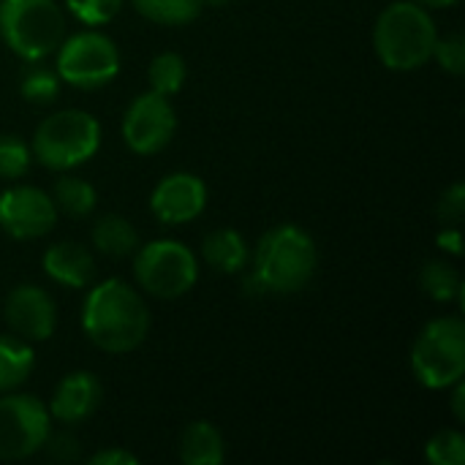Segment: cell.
<instances>
[{
  "label": "cell",
  "mask_w": 465,
  "mask_h": 465,
  "mask_svg": "<svg viewBox=\"0 0 465 465\" xmlns=\"http://www.w3.org/2000/svg\"><path fill=\"white\" fill-rule=\"evenodd\" d=\"M82 330L87 341L106 354L139 349L150 332V311L142 294L120 278L90 283L82 305Z\"/></svg>",
  "instance_id": "cell-1"
},
{
  "label": "cell",
  "mask_w": 465,
  "mask_h": 465,
  "mask_svg": "<svg viewBox=\"0 0 465 465\" xmlns=\"http://www.w3.org/2000/svg\"><path fill=\"white\" fill-rule=\"evenodd\" d=\"M319 264V251L313 237L294 226L278 223L262 234L251 253V275L259 281L264 294H297L302 292Z\"/></svg>",
  "instance_id": "cell-2"
},
{
  "label": "cell",
  "mask_w": 465,
  "mask_h": 465,
  "mask_svg": "<svg viewBox=\"0 0 465 465\" xmlns=\"http://www.w3.org/2000/svg\"><path fill=\"white\" fill-rule=\"evenodd\" d=\"M439 30L425 5L417 0L390 3L373 27V49L392 71H417L433 57Z\"/></svg>",
  "instance_id": "cell-3"
},
{
  "label": "cell",
  "mask_w": 465,
  "mask_h": 465,
  "mask_svg": "<svg viewBox=\"0 0 465 465\" xmlns=\"http://www.w3.org/2000/svg\"><path fill=\"white\" fill-rule=\"evenodd\" d=\"M0 38L25 63H41L65 38V16L54 0H0Z\"/></svg>",
  "instance_id": "cell-4"
},
{
  "label": "cell",
  "mask_w": 465,
  "mask_h": 465,
  "mask_svg": "<svg viewBox=\"0 0 465 465\" xmlns=\"http://www.w3.org/2000/svg\"><path fill=\"white\" fill-rule=\"evenodd\" d=\"M101 147V123L84 109H63L41 120L30 153L52 172H71L87 163Z\"/></svg>",
  "instance_id": "cell-5"
},
{
  "label": "cell",
  "mask_w": 465,
  "mask_h": 465,
  "mask_svg": "<svg viewBox=\"0 0 465 465\" xmlns=\"http://www.w3.org/2000/svg\"><path fill=\"white\" fill-rule=\"evenodd\" d=\"M411 373L428 390H450L465 376V324L458 316L428 322L411 346Z\"/></svg>",
  "instance_id": "cell-6"
},
{
  "label": "cell",
  "mask_w": 465,
  "mask_h": 465,
  "mask_svg": "<svg viewBox=\"0 0 465 465\" xmlns=\"http://www.w3.org/2000/svg\"><path fill=\"white\" fill-rule=\"evenodd\" d=\"M134 253V278L150 297L180 300L199 281V259L185 242L153 240Z\"/></svg>",
  "instance_id": "cell-7"
},
{
  "label": "cell",
  "mask_w": 465,
  "mask_h": 465,
  "mask_svg": "<svg viewBox=\"0 0 465 465\" xmlns=\"http://www.w3.org/2000/svg\"><path fill=\"white\" fill-rule=\"evenodd\" d=\"M54 54V71L60 82L76 90H98L120 74V49L101 30L65 35Z\"/></svg>",
  "instance_id": "cell-8"
},
{
  "label": "cell",
  "mask_w": 465,
  "mask_h": 465,
  "mask_svg": "<svg viewBox=\"0 0 465 465\" xmlns=\"http://www.w3.org/2000/svg\"><path fill=\"white\" fill-rule=\"evenodd\" d=\"M52 433V417L46 403L33 395L0 398V460H25L44 450Z\"/></svg>",
  "instance_id": "cell-9"
},
{
  "label": "cell",
  "mask_w": 465,
  "mask_h": 465,
  "mask_svg": "<svg viewBox=\"0 0 465 465\" xmlns=\"http://www.w3.org/2000/svg\"><path fill=\"white\" fill-rule=\"evenodd\" d=\"M177 131V112L172 101L161 93L136 95L123 114V142L136 155L161 153Z\"/></svg>",
  "instance_id": "cell-10"
},
{
  "label": "cell",
  "mask_w": 465,
  "mask_h": 465,
  "mask_svg": "<svg viewBox=\"0 0 465 465\" xmlns=\"http://www.w3.org/2000/svg\"><path fill=\"white\" fill-rule=\"evenodd\" d=\"M57 223L52 196L33 185H14L0 193V229L14 240H38Z\"/></svg>",
  "instance_id": "cell-11"
},
{
  "label": "cell",
  "mask_w": 465,
  "mask_h": 465,
  "mask_svg": "<svg viewBox=\"0 0 465 465\" xmlns=\"http://www.w3.org/2000/svg\"><path fill=\"white\" fill-rule=\"evenodd\" d=\"M207 207V185L191 172L166 174L150 193V213L166 226L196 221Z\"/></svg>",
  "instance_id": "cell-12"
},
{
  "label": "cell",
  "mask_w": 465,
  "mask_h": 465,
  "mask_svg": "<svg viewBox=\"0 0 465 465\" xmlns=\"http://www.w3.org/2000/svg\"><path fill=\"white\" fill-rule=\"evenodd\" d=\"M5 322L16 338L27 343H41L54 335L57 305L46 289L22 283L5 297Z\"/></svg>",
  "instance_id": "cell-13"
},
{
  "label": "cell",
  "mask_w": 465,
  "mask_h": 465,
  "mask_svg": "<svg viewBox=\"0 0 465 465\" xmlns=\"http://www.w3.org/2000/svg\"><path fill=\"white\" fill-rule=\"evenodd\" d=\"M101 398H104V390H101L98 376L90 371H74L60 379L46 409L54 422L74 428V425L87 422L98 411Z\"/></svg>",
  "instance_id": "cell-14"
},
{
  "label": "cell",
  "mask_w": 465,
  "mask_h": 465,
  "mask_svg": "<svg viewBox=\"0 0 465 465\" xmlns=\"http://www.w3.org/2000/svg\"><path fill=\"white\" fill-rule=\"evenodd\" d=\"M41 267L49 281L65 289H87L95 278V259L79 242H54L44 251Z\"/></svg>",
  "instance_id": "cell-15"
},
{
  "label": "cell",
  "mask_w": 465,
  "mask_h": 465,
  "mask_svg": "<svg viewBox=\"0 0 465 465\" xmlns=\"http://www.w3.org/2000/svg\"><path fill=\"white\" fill-rule=\"evenodd\" d=\"M204 262L223 275H240L251 264V248L237 229H215L202 240Z\"/></svg>",
  "instance_id": "cell-16"
},
{
  "label": "cell",
  "mask_w": 465,
  "mask_h": 465,
  "mask_svg": "<svg viewBox=\"0 0 465 465\" xmlns=\"http://www.w3.org/2000/svg\"><path fill=\"white\" fill-rule=\"evenodd\" d=\"M180 460L185 465H221L226 460V441L213 422L196 420L180 436Z\"/></svg>",
  "instance_id": "cell-17"
},
{
  "label": "cell",
  "mask_w": 465,
  "mask_h": 465,
  "mask_svg": "<svg viewBox=\"0 0 465 465\" xmlns=\"http://www.w3.org/2000/svg\"><path fill=\"white\" fill-rule=\"evenodd\" d=\"M93 237V248L109 259H125L139 248V234L134 229V223L123 215H101L90 232Z\"/></svg>",
  "instance_id": "cell-18"
},
{
  "label": "cell",
  "mask_w": 465,
  "mask_h": 465,
  "mask_svg": "<svg viewBox=\"0 0 465 465\" xmlns=\"http://www.w3.org/2000/svg\"><path fill=\"white\" fill-rule=\"evenodd\" d=\"M35 354L27 341L22 338H3L0 335V395L22 387L33 373Z\"/></svg>",
  "instance_id": "cell-19"
},
{
  "label": "cell",
  "mask_w": 465,
  "mask_h": 465,
  "mask_svg": "<svg viewBox=\"0 0 465 465\" xmlns=\"http://www.w3.org/2000/svg\"><path fill=\"white\" fill-rule=\"evenodd\" d=\"M49 196H52L57 213H63L68 218H87L95 210V204H98L95 188L87 180L71 177V174L57 177V183H54Z\"/></svg>",
  "instance_id": "cell-20"
},
{
  "label": "cell",
  "mask_w": 465,
  "mask_h": 465,
  "mask_svg": "<svg viewBox=\"0 0 465 465\" xmlns=\"http://www.w3.org/2000/svg\"><path fill=\"white\" fill-rule=\"evenodd\" d=\"M420 286L436 302H463V281L450 262H428L420 272Z\"/></svg>",
  "instance_id": "cell-21"
},
{
  "label": "cell",
  "mask_w": 465,
  "mask_h": 465,
  "mask_svg": "<svg viewBox=\"0 0 465 465\" xmlns=\"http://www.w3.org/2000/svg\"><path fill=\"white\" fill-rule=\"evenodd\" d=\"M185 79H188V65H185L183 54H177V52H161L147 65L150 90L153 93H161L166 98L177 95L183 90Z\"/></svg>",
  "instance_id": "cell-22"
},
{
  "label": "cell",
  "mask_w": 465,
  "mask_h": 465,
  "mask_svg": "<svg viewBox=\"0 0 465 465\" xmlns=\"http://www.w3.org/2000/svg\"><path fill=\"white\" fill-rule=\"evenodd\" d=\"M134 8L155 25H188L193 22L204 0H131Z\"/></svg>",
  "instance_id": "cell-23"
},
{
  "label": "cell",
  "mask_w": 465,
  "mask_h": 465,
  "mask_svg": "<svg viewBox=\"0 0 465 465\" xmlns=\"http://www.w3.org/2000/svg\"><path fill=\"white\" fill-rule=\"evenodd\" d=\"M19 93L30 104H41V106L52 104L60 95V76H57V71H52L46 65L30 63V68H25V74L19 79Z\"/></svg>",
  "instance_id": "cell-24"
},
{
  "label": "cell",
  "mask_w": 465,
  "mask_h": 465,
  "mask_svg": "<svg viewBox=\"0 0 465 465\" xmlns=\"http://www.w3.org/2000/svg\"><path fill=\"white\" fill-rule=\"evenodd\" d=\"M33 161L30 144L14 134L0 136V180H19L27 174Z\"/></svg>",
  "instance_id": "cell-25"
},
{
  "label": "cell",
  "mask_w": 465,
  "mask_h": 465,
  "mask_svg": "<svg viewBox=\"0 0 465 465\" xmlns=\"http://www.w3.org/2000/svg\"><path fill=\"white\" fill-rule=\"evenodd\" d=\"M425 458L430 465H465V436L460 430L436 433L425 447Z\"/></svg>",
  "instance_id": "cell-26"
},
{
  "label": "cell",
  "mask_w": 465,
  "mask_h": 465,
  "mask_svg": "<svg viewBox=\"0 0 465 465\" xmlns=\"http://www.w3.org/2000/svg\"><path fill=\"white\" fill-rule=\"evenodd\" d=\"M125 0H65V8L87 27H101L109 25Z\"/></svg>",
  "instance_id": "cell-27"
},
{
  "label": "cell",
  "mask_w": 465,
  "mask_h": 465,
  "mask_svg": "<svg viewBox=\"0 0 465 465\" xmlns=\"http://www.w3.org/2000/svg\"><path fill=\"white\" fill-rule=\"evenodd\" d=\"M447 74L452 76H463L465 71V35L463 33H452V35H444V38H436V46H433V57Z\"/></svg>",
  "instance_id": "cell-28"
},
{
  "label": "cell",
  "mask_w": 465,
  "mask_h": 465,
  "mask_svg": "<svg viewBox=\"0 0 465 465\" xmlns=\"http://www.w3.org/2000/svg\"><path fill=\"white\" fill-rule=\"evenodd\" d=\"M465 215V185L463 183H455L450 185L441 199H439V221L447 223V226H458Z\"/></svg>",
  "instance_id": "cell-29"
},
{
  "label": "cell",
  "mask_w": 465,
  "mask_h": 465,
  "mask_svg": "<svg viewBox=\"0 0 465 465\" xmlns=\"http://www.w3.org/2000/svg\"><path fill=\"white\" fill-rule=\"evenodd\" d=\"M46 455L52 460H60V463H68V460H76L79 458V441L68 433H49L46 444H44Z\"/></svg>",
  "instance_id": "cell-30"
},
{
  "label": "cell",
  "mask_w": 465,
  "mask_h": 465,
  "mask_svg": "<svg viewBox=\"0 0 465 465\" xmlns=\"http://www.w3.org/2000/svg\"><path fill=\"white\" fill-rule=\"evenodd\" d=\"M136 463H139V458H136V455H131V452H125V450H114V447L101 450V452H95V455L90 458V465H136Z\"/></svg>",
  "instance_id": "cell-31"
},
{
  "label": "cell",
  "mask_w": 465,
  "mask_h": 465,
  "mask_svg": "<svg viewBox=\"0 0 465 465\" xmlns=\"http://www.w3.org/2000/svg\"><path fill=\"white\" fill-rule=\"evenodd\" d=\"M436 242H439V248H441L444 253H450V256H460V253H463V232H460L458 226H447L444 232H439Z\"/></svg>",
  "instance_id": "cell-32"
},
{
  "label": "cell",
  "mask_w": 465,
  "mask_h": 465,
  "mask_svg": "<svg viewBox=\"0 0 465 465\" xmlns=\"http://www.w3.org/2000/svg\"><path fill=\"white\" fill-rule=\"evenodd\" d=\"M450 390H452V401H450V403H452V414H455V420H458V422H463V420H465V384H463V379H460V381H455V384H452Z\"/></svg>",
  "instance_id": "cell-33"
},
{
  "label": "cell",
  "mask_w": 465,
  "mask_h": 465,
  "mask_svg": "<svg viewBox=\"0 0 465 465\" xmlns=\"http://www.w3.org/2000/svg\"><path fill=\"white\" fill-rule=\"evenodd\" d=\"M420 5H425V8H452V5H458L460 0H417Z\"/></svg>",
  "instance_id": "cell-34"
}]
</instances>
